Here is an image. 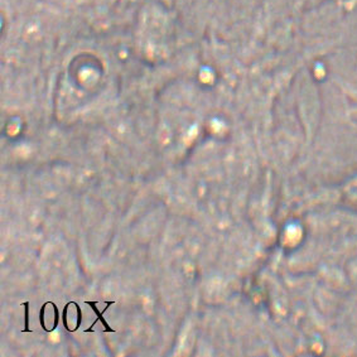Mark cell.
Wrapping results in <instances>:
<instances>
[{
    "mask_svg": "<svg viewBox=\"0 0 357 357\" xmlns=\"http://www.w3.org/2000/svg\"><path fill=\"white\" fill-rule=\"evenodd\" d=\"M48 304H49L48 302L43 304V307H42V309H41V315H39V321H41V324H42V328H43L44 331H47V332H48L49 329H48V328L46 327V324H44V309H46V307H47Z\"/></svg>",
    "mask_w": 357,
    "mask_h": 357,
    "instance_id": "cell-2",
    "label": "cell"
},
{
    "mask_svg": "<svg viewBox=\"0 0 357 357\" xmlns=\"http://www.w3.org/2000/svg\"><path fill=\"white\" fill-rule=\"evenodd\" d=\"M23 306L25 307V328L22 331V332H32L29 328H28V326H29V317H28V307H29V303L28 302H25V303H23Z\"/></svg>",
    "mask_w": 357,
    "mask_h": 357,
    "instance_id": "cell-3",
    "label": "cell"
},
{
    "mask_svg": "<svg viewBox=\"0 0 357 357\" xmlns=\"http://www.w3.org/2000/svg\"><path fill=\"white\" fill-rule=\"evenodd\" d=\"M69 304H71V303H67V304H66V307H65V309H63V315H62L63 324H65V327H66L67 331H71V329L68 328V324H67V309H68V306H69Z\"/></svg>",
    "mask_w": 357,
    "mask_h": 357,
    "instance_id": "cell-5",
    "label": "cell"
},
{
    "mask_svg": "<svg viewBox=\"0 0 357 357\" xmlns=\"http://www.w3.org/2000/svg\"><path fill=\"white\" fill-rule=\"evenodd\" d=\"M72 303L77 306V315H78V317H77V327L73 329V331H76V329H78V327L81 326V322H82V313H81V308L78 307V304H77L76 302H72Z\"/></svg>",
    "mask_w": 357,
    "mask_h": 357,
    "instance_id": "cell-4",
    "label": "cell"
},
{
    "mask_svg": "<svg viewBox=\"0 0 357 357\" xmlns=\"http://www.w3.org/2000/svg\"><path fill=\"white\" fill-rule=\"evenodd\" d=\"M86 304H88V306L92 308V310L95 312V313H96V315H97V319H96V321H95V322H93V323L91 324V327H90V328H87V329H86V332H93V327H95L96 322H99V321H100V322H102V324H104V327H105V332H114V329H112L111 327H109V324L106 323V321H105V319H104V317H102V314H104V313L107 310V308H109L110 306H112V304H114V302H106V306H107V307H106V308L102 310V313H100V312H99V309L96 308V304H97V302H86Z\"/></svg>",
    "mask_w": 357,
    "mask_h": 357,
    "instance_id": "cell-1",
    "label": "cell"
}]
</instances>
